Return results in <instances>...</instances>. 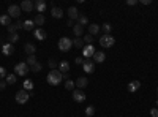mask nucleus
<instances>
[{
	"mask_svg": "<svg viewBox=\"0 0 158 117\" xmlns=\"http://www.w3.org/2000/svg\"><path fill=\"white\" fill-rule=\"evenodd\" d=\"M51 15H52V18L60 19V18H63V10H62V8H59V6H52Z\"/></svg>",
	"mask_w": 158,
	"mask_h": 117,
	"instance_id": "17",
	"label": "nucleus"
},
{
	"mask_svg": "<svg viewBox=\"0 0 158 117\" xmlns=\"http://www.w3.org/2000/svg\"><path fill=\"white\" fill-rule=\"evenodd\" d=\"M82 68H84V71H85V73H94V70H95V62H92L90 59L84 60Z\"/></svg>",
	"mask_w": 158,
	"mask_h": 117,
	"instance_id": "11",
	"label": "nucleus"
},
{
	"mask_svg": "<svg viewBox=\"0 0 158 117\" xmlns=\"http://www.w3.org/2000/svg\"><path fill=\"white\" fill-rule=\"evenodd\" d=\"M41 68H43V67H41V63H38V62H36L35 65H32V67H30V70H32L33 73H38V71H41Z\"/></svg>",
	"mask_w": 158,
	"mask_h": 117,
	"instance_id": "34",
	"label": "nucleus"
},
{
	"mask_svg": "<svg viewBox=\"0 0 158 117\" xmlns=\"http://www.w3.org/2000/svg\"><path fill=\"white\" fill-rule=\"evenodd\" d=\"M29 98H30V92H27V90H24V89L16 92V97H15L16 103H19V105H25V103L29 101Z\"/></svg>",
	"mask_w": 158,
	"mask_h": 117,
	"instance_id": "3",
	"label": "nucleus"
},
{
	"mask_svg": "<svg viewBox=\"0 0 158 117\" xmlns=\"http://www.w3.org/2000/svg\"><path fill=\"white\" fill-rule=\"evenodd\" d=\"M76 63H77V65H82V63H84V59H82V57H76Z\"/></svg>",
	"mask_w": 158,
	"mask_h": 117,
	"instance_id": "43",
	"label": "nucleus"
},
{
	"mask_svg": "<svg viewBox=\"0 0 158 117\" xmlns=\"http://www.w3.org/2000/svg\"><path fill=\"white\" fill-rule=\"evenodd\" d=\"M156 105H158V100H156Z\"/></svg>",
	"mask_w": 158,
	"mask_h": 117,
	"instance_id": "47",
	"label": "nucleus"
},
{
	"mask_svg": "<svg viewBox=\"0 0 158 117\" xmlns=\"http://www.w3.org/2000/svg\"><path fill=\"white\" fill-rule=\"evenodd\" d=\"M22 29H24V30H27V32L33 30V29H35V22H33V21H30V19L24 21V24H22Z\"/></svg>",
	"mask_w": 158,
	"mask_h": 117,
	"instance_id": "22",
	"label": "nucleus"
},
{
	"mask_svg": "<svg viewBox=\"0 0 158 117\" xmlns=\"http://www.w3.org/2000/svg\"><path fill=\"white\" fill-rule=\"evenodd\" d=\"M94 54H95L94 44H85L84 49H82V56H84L85 59H90V57H94Z\"/></svg>",
	"mask_w": 158,
	"mask_h": 117,
	"instance_id": "9",
	"label": "nucleus"
},
{
	"mask_svg": "<svg viewBox=\"0 0 158 117\" xmlns=\"http://www.w3.org/2000/svg\"><path fill=\"white\" fill-rule=\"evenodd\" d=\"M18 40H19V35H18V33H13V35H10V43H11V44H15Z\"/></svg>",
	"mask_w": 158,
	"mask_h": 117,
	"instance_id": "37",
	"label": "nucleus"
},
{
	"mask_svg": "<svg viewBox=\"0 0 158 117\" xmlns=\"http://www.w3.org/2000/svg\"><path fill=\"white\" fill-rule=\"evenodd\" d=\"M48 65H49V68H51V70H57V67H59V62H57L56 59H49Z\"/></svg>",
	"mask_w": 158,
	"mask_h": 117,
	"instance_id": "32",
	"label": "nucleus"
},
{
	"mask_svg": "<svg viewBox=\"0 0 158 117\" xmlns=\"http://www.w3.org/2000/svg\"><path fill=\"white\" fill-rule=\"evenodd\" d=\"M67 25H70V27H73V25H74V24H73V21H71V19H68V22H67Z\"/></svg>",
	"mask_w": 158,
	"mask_h": 117,
	"instance_id": "45",
	"label": "nucleus"
},
{
	"mask_svg": "<svg viewBox=\"0 0 158 117\" xmlns=\"http://www.w3.org/2000/svg\"><path fill=\"white\" fill-rule=\"evenodd\" d=\"M59 71H60L62 74L68 73V71H70V63H68L67 60H62V62H59Z\"/></svg>",
	"mask_w": 158,
	"mask_h": 117,
	"instance_id": "18",
	"label": "nucleus"
},
{
	"mask_svg": "<svg viewBox=\"0 0 158 117\" xmlns=\"http://www.w3.org/2000/svg\"><path fill=\"white\" fill-rule=\"evenodd\" d=\"M21 15H22V10H21L19 5H10V6H8V16H10V18H15V19L18 21Z\"/></svg>",
	"mask_w": 158,
	"mask_h": 117,
	"instance_id": "6",
	"label": "nucleus"
},
{
	"mask_svg": "<svg viewBox=\"0 0 158 117\" xmlns=\"http://www.w3.org/2000/svg\"><path fill=\"white\" fill-rule=\"evenodd\" d=\"M87 84H89V79H87L85 76H81V77H77V79H76V87L81 89V90L84 87H87Z\"/></svg>",
	"mask_w": 158,
	"mask_h": 117,
	"instance_id": "16",
	"label": "nucleus"
},
{
	"mask_svg": "<svg viewBox=\"0 0 158 117\" xmlns=\"http://www.w3.org/2000/svg\"><path fill=\"white\" fill-rule=\"evenodd\" d=\"M84 43H85V44H92V43H94V36L87 33V35L84 36Z\"/></svg>",
	"mask_w": 158,
	"mask_h": 117,
	"instance_id": "36",
	"label": "nucleus"
},
{
	"mask_svg": "<svg viewBox=\"0 0 158 117\" xmlns=\"http://www.w3.org/2000/svg\"><path fill=\"white\" fill-rule=\"evenodd\" d=\"M77 24H81L82 27H84V25H87V24H89V18H87V16H84V15H79V18H77Z\"/></svg>",
	"mask_w": 158,
	"mask_h": 117,
	"instance_id": "30",
	"label": "nucleus"
},
{
	"mask_svg": "<svg viewBox=\"0 0 158 117\" xmlns=\"http://www.w3.org/2000/svg\"><path fill=\"white\" fill-rule=\"evenodd\" d=\"M141 3H142V5H150L152 0H141Z\"/></svg>",
	"mask_w": 158,
	"mask_h": 117,
	"instance_id": "44",
	"label": "nucleus"
},
{
	"mask_svg": "<svg viewBox=\"0 0 158 117\" xmlns=\"http://www.w3.org/2000/svg\"><path fill=\"white\" fill-rule=\"evenodd\" d=\"M33 35H35V38H36V40H40V41H44L46 40V32L41 29V27H40V29H35L33 30Z\"/></svg>",
	"mask_w": 158,
	"mask_h": 117,
	"instance_id": "12",
	"label": "nucleus"
},
{
	"mask_svg": "<svg viewBox=\"0 0 158 117\" xmlns=\"http://www.w3.org/2000/svg\"><path fill=\"white\" fill-rule=\"evenodd\" d=\"M22 24H24V21H21V19H18L16 21V24H11V25H8V33L10 35H13V33H18V30L19 29H22Z\"/></svg>",
	"mask_w": 158,
	"mask_h": 117,
	"instance_id": "7",
	"label": "nucleus"
},
{
	"mask_svg": "<svg viewBox=\"0 0 158 117\" xmlns=\"http://www.w3.org/2000/svg\"><path fill=\"white\" fill-rule=\"evenodd\" d=\"M73 33H74V36H82V33H84V27L81 24H74L73 25Z\"/></svg>",
	"mask_w": 158,
	"mask_h": 117,
	"instance_id": "20",
	"label": "nucleus"
},
{
	"mask_svg": "<svg viewBox=\"0 0 158 117\" xmlns=\"http://www.w3.org/2000/svg\"><path fill=\"white\" fill-rule=\"evenodd\" d=\"M0 24L8 27V25H11V18L8 15H2V16H0Z\"/></svg>",
	"mask_w": 158,
	"mask_h": 117,
	"instance_id": "25",
	"label": "nucleus"
},
{
	"mask_svg": "<svg viewBox=\"0 0 158 117\" xmlns=\"http://www.w3.org/2000/svg\"><path fill=\"white\" fill-rule=\"evenodd\" d=\"M24 49H25V52H27L29 56H35V52H36V48L32 43H27V44L24 46Z\"/></svg>",
	"mask_w": 158,
	"mask_h": 117,
	"instance_id": "23",
	"label": "nucleus"
},
{
	"mask_svg": "<svg viewBox=\"0 0 158 117\" xmlns=\"http://www.w3.org/2000/svg\"><path fill=\"white\" fill-rule=\"evenodd\" d=\"M94 114H95V108H94V106H87V108H85V115H87V117H92Z\"/></svg>",
	"mask_w": 158,
	"mask_h": 117,
	"instance_id": "35",
	"label": "nucleus"
},
{
	"mask_svg": "<svg viewBox=\"0 0 158 117\" xmlns=\"http://www.w3.org/2000/svg\"><path fill=\"white\" fill-rule=\"evenodd\" d=\"M101 29H103L104 35H111V32H112V25H111L109 22H104V24L101 25Z\"/></svg>",
	"mask_w": 158,
	"mask_h": 117,
	"instance_id": "27",
	"label": "nucleus"
},
{
	"mask_svg": "<svg viewBox=\"0 0 158 117\" xmlns=\"http://www.w3.org/2000/svg\"><path fill=\"white\" fill-rule=\"evenodd\" d=\"M32 89H33V81H32V79H25V81H24V90L32 92Z\"/></svg>",
	"mask_w": 158,
	"mask_h": 117,
	"instance_id": "29",
	"label": "nucleus"
},
{
	"mask_svg": "<svg viewBox=\"0 0 158 117\" xmlns=\"http://www.w3.org/2000/svg\"><path fill=\"white\" fill-rule=\"evenodd\" d=\"M62 79H63V74H62L59 70H51L49 74L46 76V81H48V84H51V86H59V84L62 82Z\"/></svg>",
	"mask_w": 158,
	"mask_h": 117,
	"instance_id": "1",
	"label": "nucleus"
},
{
	"mask_svg": "<svg viewBox=\"0 0 158 117\" xmlns=\"http://www.w3.org/2000/svg\"><path fill=\"white\" fill-rule=\"evenodd\" d=\"M8 74H6V70L3 68V67H0V81L3 79V77H6Z\"/></svg>",
	"mask_w": 158,
	"mask_h": 117,
	"instance_id": "39",
	"label": "nucleus"
},
{
	"mask_svg": "<svg viewBox=\"0 0 158 117\" xmlns=\"http://www.w3.org/2000/svg\"><path fill=\"white\" fill-rule=\"evenodd\" d=\"M73 100L77 101V103H82V101H85V94L81 89H74L73 90Z\"/></svg>",
	"mask_w": 158,
	"mask_h": 117,
	"instance_id": "8",
	"label": "nucleus"
},
{
	"mask_svg": "<svg viewBox=\"0 0 158 117\" xmlns=\"http://www.w3.org/2000/svg\"><path fill=\"white\" fill-rule=\"evenodd\" d=\"M13 52H15V48H13L11 43H5V44L2 46V54H3V56H11Z\"/></svg>",
	"mask_w": 158,
	"mask_h": 117,
	"instance_id": "15",
	"label": "nucleus"
},
{
	"mask_svg": "<svg viewBox=\"0 0 158 117\" xmlns=\"http://www.w3.org/2000/svg\"><path fill=\"white\" fill-rule=\"evenodd\" d=\"M27 73H29V65H27V62H19V63H16L15 74H18V76H25Z\"/></svg>",
	"mask_w": 158,
	"mask_h": 117,
	"instance_id": "5",
	"label": "nucleus"
},
{
	"mask_svg": "<svg viewBox=\"0 0 158 117\" xmlns=\"http://www.w3.org/2000/svg\"><path fill=\"white\" fill-rule=\"evenodd\" d=\"M139 3V0H127V5L128 6H135V5H138Z\"/></svg>",
	"mask_w": 158,
	"mask_h": 117,
	"instance_id": "40",
	"label": "nucleus"
},
{
	"mask_svg": "<svg viewBox=\"0 0 158 117\" xmlns=\"http://www.w3.org/2000/svg\"><path fill=\"white\" fill-rule=\"evenodd\" d=\"M98 33H100V25H98V24H90V25H89V35L95 36V35H98Z\"/></svg>",
	"mask_w": 158,
	"mask_h": 117,
	"instance_id": "21",
	"label": "nucleus"
},
{
	"mask_svg": "<svg viewBox=\"0 0 158 117\" xmlns=\"http://www.w3.org/2000/svg\"><path fill=\"white\" fill-rule=\"evenodd\" d=\"M19 6H21V10H22L24 13H30V11L35 8V3L30 2V0H24V2H22Z\"/></svg>",
	"mask_w": 158,
	"mask_h": 117,
	"instance_id": "10",
	"label": "nucleus"
},
{
	"mask_svg": "<svg viewBox=\"0 0 158 117\" xmlns=\"http://www.w3.org/2000/svg\"><path fill=\"white\" fill-rule=\"evenodd\" d=\"M35 8H36V11L40 13V15H43L44 10H46V2H44V0H36V2H35Z\"/></svg>",
	"mask_w": 158,
	"mask_h": 117,
	"instance_id": "19",
	"label": "nucleus"
},
{
	"mask_svg": "<svg viewBox=\"0 0 158 117\" xmlns=\"http://www.w3.org/2000/svg\"><path fill=\"white\" fill-rule=\"evenodd\" d=\"M35 63H36V57H35V56H29L27 65H30V67H32V65H35Z\"/></svg>",
	"mask_w": 158,
	"mask_h": 117,
	"instance_id": "38",
	"label": "nucleus"
},
{
	"mask_svg": "<svg viewBox=\"0 0 158 117\" xmlns=\"http://www.w3.org/2000/svg\"><path fill=\"white\" fill-rule=\"evenodd\" d=\"M5 79H6V84H16V79H18V76L16 74H8L6 77H5Z\"/></svg>",
	"mask_w": 158,
	"mask_h": 117,
	"instance_id": "31",
	"label": "nucleus"
},
{
	"mask_svg": "<svg viewBox=\"0 0 158 117\" xmlns=\"http://www.w3.org/2000/svg\"><path fill=\"white\" fill-rule=\"evenodd\" d=\"M139 87H141V82H139V81H131V82L128 84V90H130L131 94L136 92V90H138Z\"/></svg>",
	"mask_w": 158,
	"mask_h": 117,
	"instance_id": "24",
	"label": "nucleus"
},
{
	"mask_svg": "<svg viewBox=\"0 0 158 117\" xmlns=\"http://www.w3.org/2000/svg\"><path fill=\"white\" fill-rule=\"evenodd\" d=\"M114 43H115V38L112 36V35H101L100 36V44L103 46V48H112L114 46Z\"/></svg>",
	"mask_w": 158,
	"mask_h": 117,
	"instance_id": "4",
	"label": "nucleus"
},
{
	"mask_svg": "<svg viewBox=\"0 0 158 117\" xmlns=\"http://www.w3.org/2000/svg\"><path fill=\"white\" fill-rule=\"evenodd\" d=\"M73 48V40L68 36H62L59 40V49L62 51V52H67V51H70Z\"/></svg>",
	"mask_w": 158,
	"mask_h": 117,
	"instance_id": "2",
	"label": "nucleus"
},
{
	"mask_svg": "<svg viewBox=\"0 0 158 117\" xmlns=\"http://www.w3.org/2000/svg\"><path fill=\"white\" fill-rule=\"evenodd\" d=\"M74 86H76V82H73L71 79H67V82H65V89L67 90H74Z\"/></svg>",
	"mask_w": 158,
	"mask_h": 117,
	"instance_id": "33",
	"label": "nucleus"
},
{
	"mask_svg": "<svg viewBox=\"0 0 158 117\" xmlns=\"http://www.w3.org/2000/svg\"><path fill=\"white\" fill-rule=\"evenodd\" d=\"M156 94H158V87H156Z\"/></svg>",
	"mask_w": 158,
	"mask_h": 117,
	"instance_id": "46",
	"label": "nucleus"
},
{
	"mask_svg": "<svg viewBox=\"0 0 158 117\" xmlns=\"http://www.w3.org/2000/svg\"><path fill=\"white\" fill-rule=\"evenodd\" d=\"M67 13H68V18H70L71 21H77V18H79V11H77L76 6H70Z\"/></svg>",
	"mask_w": 158,
	"mask_h": 117,
	"instance_id": "14",
	"label": "nucleus"
},
{
	"mask_svg": "<svg viewBox=\"0 0 158 117\" xmlns=\"http://www.w3.org/2000/svg\"><path fill=\"white\" fill-rule=\"evenodd\" d=\"M44 16L43 15H36V18L33 19V22H35V25H38V29H40V25H43L44 24Z\"/></svg>",
	"mask_w": 158,
	"mask_h": 117,
	"instance_id": "28",
	"label": "nucleus"
},
{
	"mask_svg": "<svg viewBox=\"0 0 158 117\" xmlns=\"http://www.w3.org/2000/svg\"><path fill=\"white\" fill-rule=\"evenodd\" d=\"M73 46H76L77 49H84V40H82V38H74V40H73Z\"/></svg>",
	"mask_w": 158,
	"mask_h": 117,
	"instance_id": "26",
	"label": "nucleus"
},
{
	"mask_svg": "<svg viewBox=\"0 0 158 117\" xmlns=\"http://www.w3.org/2000/svg\"><path fill=\"white\" fill-rule=\"evenodd\" d=\"M104 59H106V56H104V51H95V54H94V62H95V63H103Z\"/></svg>",
	"mask_w": 158,
	"mask_h": 117,
	"instance_id": "13",
	"label": "nucleus"
},
{
	"mask_svg": "<svg viewBox=\"0 0 158 117\" xmlns=\"http://www.w3.org/2000/svg\"><path fill=\"white\" fill-rule=\"evenodd\" d=\"M150 115H152V117H158V109L152 108V109H150Z\"/></svg>",
	"mask_w": 158,
	"mask_h": 117,
	"instance_id": "41",
	"label": "nucleus"
},
{
	"mask_svg": "<svg viewBox=\"0 0 158 117\" xmlns=\"http://www.w3.org/2000/svg\"><path fill=\"white\" fill-rule=\"evenodd\" d=\"M6 86H8V84H6V81H0V90H5V89H6Z\"/></svg>",
	"mask_w": 158,
	"mask_h": 117,
	"instance_id": "42",
	"label": "nucleus"
}]
</instances>
